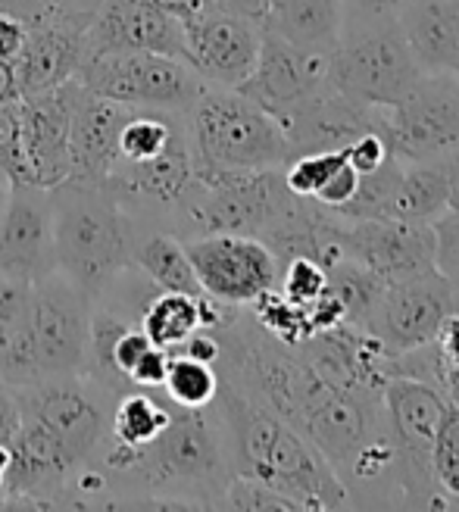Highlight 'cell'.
Wrapping results in <instances>:
<instances>
[{
  "instance_id": "cell-49",
  "label": "cell",
  "mask_w": 459,
  "mask_h": 512,
  "mask_svg": "<svg viewBox=\"0 0 459 512\" xmlns=\"http://www.w3.org/2000/svg\"><path fill=\"white\" fill-rule=\"evenodd\" d=\"M447 163V185H450V210H459V150L450 153Z\"/></svg>"
},
{
  "instance_id": "cell-47",
  "label": "cell",
  "mask_w": 459,
  "mask_h": 512,
  "mask_svg": "<svg viewBox=\"0 0 459 512\" xmlns=\"http://www.w3.org/2000/svg\"><path fill=\"white\" fill-rule=\"evenodd\" d=\"M213 7L225 10V13H235V16H244V19H253V22H266L269 0H213Z\"/></svg>"
},
{
  "instance_id": "cell-17",
  "label": "cell",
  "mask_w": 459,
  "mask_h": 512,
  "mask_svg": "<svg viewBox=\"0 0 459 512\" xmlns=\"http://www.w3.org/2000/svg\"><path fill=\"white\" fill-rule=\"evenodd\" d=\"M88 57L91 54H166L185 60L182 19L160 10L150 0H100L91 22L85 25Z\"/></svg>"
},
{
  "instance_id": "cell-5",
  "label": "cell",
  "mask_w": 459,
  "mask_h": 512,
  "mask_svg": "<svg viewBox=\"0 0 459 512\" xmlns=\"http://www.w3.org/2000/svg\"><path fill=\"white\" fill-rule=\"evenodd\" d=\"M185 132L194 169H282L291 160L282 125L235 88H203Z\"/></svg>"
},
{
  "instance_id": "cell-31",
  "label": "cell",
  "mask_w": 459,
  "mask_h": 512,
  "mask_svg": "<svg viewBox=\"0 0 459 512\" xmlns=\"http://www.w3.org/2000/svg\"><path fill=\"white\" fill-rule=\"evenodd\" d=\"M431 478L447 503V509L459 506V403L444 397L441 419L431 444Z\"/></svg>"
},
{
  "instance_id": "cell-40",
  "label": "cell",
  "mask_w": 459,
  "mask_h": 512,
  "mask_svg": "<svg viewBox=\"0 0 459 512\" xmlns=\"http://www.w3.org/2000/svg\"><path fill=\"white\" fill-rule=\"evenodd\" d=\"M406 0H341L344 29H360V25L391 22L403 10Z\"/></svg>"
},
{
  "instance_id": "cell-9",
  "label": "cell",
  "mask_w": 459,
  "mask_h": 512,
  "mask_svg": "<svg viewBox=\"0 0 459 512\" xmlns=\"http://www.w3.org/2000/svg\"><path fill=\"white\" fill-rule=\"evenodd\" d=\"M16 400L22 419L50 431L79 463L88 466L110 431L116 394L97 388L82 375H44L16 388Z\"/></svg>"
},
{
  "instance_id": "cell-52",
  "label": "cell",
  "mask_w": 459,
  "mask_h": 512,
  "mask_svg": "<svg viewBox=\"0 0 459 512\" xmlns=\"http://www.w3.org/2000/svg\"><path fill=\"white\" fill-rule=\"evenodd\" d=\"M10 191H13V178L0 169V219H4V210H7V203H10Z\"/></svg>"
},
{
  "instance_id": "cell-8",
  "label": "cell",
  "mask_w": 459,
  "mask_h": 512,
  "mask_svg": "<svg viewBox=\"0 0 459 512\" xmlns=\"http://www.w3.org/2000/svg\"><path fill=\"white\" fill-rule=\"evenodd\" d=\"M88 91L135 110L188 113L200 91V75L178 57L129 50V54H91L79 75Z\"/></svg>"
},
{
  "instance_id": "cell-37",
  "label": "cell",
  "mask_w": 459,
  "mask_h": 512,
  "mask_svg": "<svg viewBox=\"0 0 459 512\" xmlns=\"http://www.w3.org/2000/svg\"><path fill=\"white\" fill-rule=\"evenodd\" d=\"M0 169L13 182H29V163L22 150V97L0 94Z\"/></svg>"
},
{
  "instance_id": "cell-44",
  "label": "cell",
  "mask_w": 459,
  "mask_h": 512,
  "mask_svg": "<svg viewBox=\"0 0 459 512\" xmlns=\"http://www.w3.org/2000/svg\"><path fill=\"white\" fill-rule=\"evenodd\" d=\"M19 400H16V388L0 378V444H10V438L19 428Z\"/></svg>"
},
{
  "instance_id": "cell-27",
  "label": "cell",
  "mask_w": 459,
  "mask_h": 512,
  "mask_svg": "<svg viewBox=\"0 0 459 512\" xmlns=\"http://www.w3.org/2000/svg\"><path fill=\"white\" fill-rule=\"evenodd\" d=\"M450 210V185L444 160L400 163V175L391 194L388 219L438 222Z\"/></svg>"
},
{
  "instance_id": "cell-53",
  "label": "cell",
  "mask_w": 459,
  "mask_h": 512,
  "mask_svg": "<svg viewBox=\"0 0 459 512\" xmlns=\"http://www.w3.org/2000/svg\"><path fill=\"white\" fill-rule=\"evenodd\" d=\"M7 466H10V450L7 444H0V494H4V484H7Z\"/></svg>"
},
{
  "instance_id": "cell-43",
  "label": "cell",
  "mask_w": 459,
  "mask_h": 512,
  "mask_svg": "<svg viewBox=\"0 0 459 512\" xmlns=\"http://www.w3.org/2000/svg\"><path fill=\"white\" fill-rule=\"evenodd\" d=\"M25 35H29V25L19 16L0 10V72H10L13 60L19 57V50L25 44Z\"/></svg>"
},
{
  "instance_id": "cell-18",
  "label": "cell",
  "mask_w": 459,
  "mask_h": 512,
  "mask_svg": "<svg viewBox=\"0 0 459 512\" xmlns=\"http://www.w3.org/2000/svg\"><path fill=\"white\" fill-rule=\"evenodd\" d=\"M54 272V207L50 191L32 182H13L0 219V275L38 281Z\"/></svg>"
},
{
  "instance_id": "cell-29",
  "label": "cell",
  "mask_w": 459,
  "mask_h": 512,
  "mask_svg": "<svg viewBox=\"0 0 459 512\" xmlns=\"http://www.w3.org/2000/svg\"><path fill=\"white\" fill-rule=\"evenodd\" d=\"M138 328L163 350H175L188 335L200 328V297L175 294V291H157L144 306Z\"/></svg>"
},
{
  "instance_id": "cell-41",
  "label": "cell",
  "mask_w": 459,
  "mask_h": 512,
  "mask_svg": "<svg viewBox=\"0 0 459 512\" xmlns=\"http://www.w3.org/2000/svg\"><path fill=\"white\" fill-rule=\"evenodd\" d=\"M166 369H169V350L153 344L141 360L129 369V384L141 391H163L166 381Z\"/></svg>"
},
{
  "instance_id": "cell-36",
  "label": "cell",
  "mask_w": 459,
  "mask_h": 512,
  "mask_svg": "<svg viewBox=\"0 0 459 512\" xmlns=\"http://www.w3.org/2000/svg\"><path fill=\"white\" fill-rule=\"evenodd\" d=\"M219 509H241V512H297L300 506L285 497L282 491H275L272 484L257 481V478H247V475H232L222 491Z\"/></svg>"
},
{
  "instance_id": "cell-14",
  "label": "cell",
  "mask_w": 459,
  "mask_h": 512,
  "mask_svg": "<svg viewBox=\"0 0 459 512\" xmlns=\"http://www.w3.org/2000/svg\"><path fill=\"white\" fill-rule=\"evenodd\" d=\"M328 85V57L306 54L282 35L263 25L260 57L247 79L235 88L250 97L260 110H266L278 125H285L300 107Z\"/></svg>"
},
{
  "instance_id": "cell-55",
  "label": "cell",
  "mask_w": 459,
  "mask_h": 512,
  "mask_svg": "<svg viewBox=\"0 0 459 512\" xmlns=\"http://www.w3.org/2000/svg\"><path fill=\"white\" fill-rule=\"evenodd\" d=\"M456 75H459V66H456Z\"/></svg>"
},
{
  "instance_id": "cell-28",
  "label": "cell",
  "mask_w": 459,
  "mask_h": 512,
  "mask_svg": "<svg viewBox=\"0 0 459 512\" xmlns=\"http://www.w3.org/2000/svg\"><path fill=\"white\" fill-rule=\"evenodd\" d=\"M169 416H172V400L163 391L132 388V391L119 394L113 403L110 434L119 444L141 447L157 438V434L169 425Z\"/></svg>"
},
{
  "instance_id": "cell-2",
  "label": "cell",
  "mask_w": 459,
  "mask_h": 512,
  "mask_svg": "<svg viewBox=\"0 0 459 512\" xmlns=\"http://www.w3.org/2000/svg\"><path fill=\"white\" fill-rule=\"evenodd\" d=\"M213 406L225 428L232 475L266 481L300 509H350L344 481L297 428L225 381Z\"/></svg>"
},
{
  "instance_id": "cell-38",
  "label": "cell",
  "mask_w": 459,
  "mask_h": 512,
  "mask_svg": "<svg viewBox=\"0 0 459 512\" xmlns=\"http://www.w3.org/2000/svg\"><path fill=\"white\" fill-rule=\"evenodd\" d=\"M278 291L291 303L310 310L325 294V269L313 260H306V256H294V260L282 263V269H278Z\"/></svg>"
},
{
  "instance_id": "cell-20",
  "label": "cell",
  "mask_w": 459,
  "mask_h": 512,
  "mask_svg": "<svg viewBox=\"0 0 459 512\" xmlns=\"http://www.w3.org/2000/svg\"><path fill=\"white\" fill-rule=\"evenodd\" d=\"M135 107L116 104L82 82H75L72 94V122H69V153L72 175L82 182H107V175L119 157V132Z\"/></svg>"
},
{
  "instance_id": "cell-4",
  "label": "cell",
  "mask_w": 459,
  "mask_h": 512,
  "mask_svg": "<svg viewBox=\"0 0 459 512\" xmlns=\"http://www.w3.org/2000/svg\"><path fill=\"white\" fill-rule=\"evenodd\" d=\"M294 200L282 169H194L166 219L178 241L207 235L260 238Z\"/></svg>"
},
{
  "instance_id": "cell-3",
  "label": "cell",
  "mask_w": 459,
  "mask_h": 512,
  "mask_svg": "<svg viewBox=\"0 0 459 512\" xmlns=\"http://www.w3.org/2000/svg\"><path fill=\"white\" fill-rule=\"evenodd\" d=\"M54 207V269L97 297L132 263L138 222L107 182L66 178L50 188Z\"/></svg>"
},
{
  "instance_id": "cell-25",
  "label": "cell",
  "mask_w": 459,
  "mask_h": 512,
  "mask_svg": "<svg viewBox=\"0 0 459 512\" xmlns=\"http://www.w3.org/2000/svg\"><path fill=\"white\" fill-rule=\"evenodd\" d=\"M263 25L306 54L331 57L344 32L341 0H269Z\"/></svg>"
},
{
  "instance_id": "cell-12",
  "label": "cell",
  "mask_w": 459,
  "mask_h": 512,
  "mask_svg": "<svg viewBox=\"0 0 459 512\" xmlns=\"http://www.w3.org/2000/svg\"><path fill=\"white\" fill-rule=\"evenodd\" d=\"M188 260L203 294L228 306H250L266 291L278 288L275 253L250 235H207L185 241Z\"/></svg>"
},
{
  "instance_id": "cell-50",
  "label": "cell",
  "mask_w": 459,
  "mask_h": 512,
  "mask_svg": "<svg viewBox=\"0 0 459 512\" xmlns=\"http://www.w3.org/2000/svg\"><path fill=\"white\" fill-rule=\"evenodd\" d=\"M438 269H441V272H444V278L450 281L453 297H456V310H459V253H456V256H450V260H447V263H441Z\"/></svg>"
},
{
  "instance_id": "cell-19",
  "label": "cell",
  "mask_w": 459,
  "mask_h": 512,
  "mask_svg": "<svg viewBox=\"0 0 459 512\" xmlns=\"http://www.w3.org/2000/svg\"><path fill=\"white\" fill-rule=\"evenodd\" d=\"M75 82L22 97V150L29 163V182L38 188H57L72 175L69 122Z\"/></svg>"
},
{
  "instance_id": "cell-45",
  "label": "cell",
  "mask_w": 459,
  "mask_h": 512,
  "mask_svg": "<svg viewBox=\"0 0 459 512\" xmlns=\"http://www.w3.org/2000/svg\"><path fill=\"white\" fill-rule=\"evenodd\" d=\"M435 232H438V266H441L459 253V210H447L435 222Z\"/></svg>"
},
{
  "instance_id": "cell-51",
  "label": "cell",
  "mask_w": 459,
  "mask_h": 512,
  "mask_svg": "<svg viewBox=\"0 0 459 512\" xmlns=\"http://www.w3.org/2000/svg\"><path fill=\"white\" fill-rule=\"evenodd\" d=\"M441 391H444L450 400H456V403H459V369H447V372H444Z\"/></svg>"
},
{
  "instance_id": "cell-54",
  "label": "cell",
  "mask_w": 459,
  "mask_h": 512,
  "mask_svg": "<svg viewBox=\"0 0 459 512\" xmlns=\"http://www.w3.org/2000/svg\"><path fill=\"white\" fill-rule=\"evenodd\" d=\"M453 7H456V19H459V0H453Z\"/></svg>"
},
{
  "instance_id": "cell-11",
  "label": "cell",
  "mask_w": 459,
  "mask_h": 512,
  "mask_svg": "<svg viewBox=\"0 0 459 512\" xmlns=\"http://www.w3.org/2000/svg\"><path fill=\"white\" fill-rule=\"evenodd\" d=\"M94 297L57 269L32 281V344L44 375H82Z\"/></svg>"
},
{
  "instance_id": "cell-23",
  "label": "cell",
  "mask_w": 459,
  "mask_h": 512,
  "mask_svg": "<svg viewBox=\"0 0 459 512\" xmlns=\"http://www.w3.org/2000/svg\"><path fill=\"white\" fill-rule=\"evenodd\" d=\"M397 25L422 72H456L459 66V19L453 0H406Z\"/></svg>"
},
{
  "instance_id": "cell-30",
  "label": "cell",
  "mask_w": 459,
  "mask_h": 512,
  "mask_svg": "<svg viewBox=\"0 0 459 512\" xmlns=\"http://www.w3.org/2000/svg\"><path fill=\"white\" fill-rule=\"evenodd\" d=\"M385 281L375 278L366 266H360L350 256H344L341 263H335L325 272V291L341 303L344 310V322L356 325V328H366L375 306L385 294Z\"/></svg>"
},
{
  "instance_id": "cell-22",
  "label": "cell",
  "mask_w": 459,
  "mask_h": 512,
  "mask_svg": "<svg viewBox=\"0 0 459 512\" xmlns=\"http://www.w3.org/2000/svg\"><path fill=\"white\" fill-rule=\"evenodd\" d=\"M85 60V29H72V25H29L19 57L7 72L10 91L16 97H32L63 82H72Z\"/></svg>"
},
{
  "instance_id": "cell-6",
  "label": "cell",
  "mask_w": 459,
  "mask_h": 512,
  "mask_svg": "<svg viewBox=\"0 0 459 512\" xmlns=\"http://www.w3.org/2000/svg\"><path fill=\"white\" fill-rule=\"evenodd\" d=\"M444 397L447 394L435 384L406 375H391L381 388L400 509H447L431 478V444H435Z\"/></svg>"
},
{
  "instance_id": "cell-42",
  "label": "cell",
  "mask_w": 459,
  "mask_h": 512,
  "mask_svg": "<svg viewBox=\"0 0 459 512\" xmlns=\"http://www.w3.org/2000/svg\"><path fill=\"white\" fill-rule=\"evenodd\" d=\"M356 182H360V172H356L350 163H344V166L319 188V194H316L313 200L319 203V207H325V210H338V207H344V203L353 197Z\"/></svg>"
},
{
  "instance_id": "cell-35",
  "label": "cell",
  "mask_w": 459,
  "mask_h": 512,
  "mask_svg": "<svg viewBox=\"0 0 459 512\" xmlns=\"http://www.w3.org/2000/svg\"><path fill=\"white\" fill-rule=\"evenodd\" d=\"M347 163L344 150H313V153H297L282 166L285 185L291 188V194L313 200L319 194V188L335 175L341 166Z\"/></svg>"
},
{
  "instance_id": "cell-21",
  "label": "cell",
  "mask_w": 459,
  "mask_h": 512,
  "mask_svg": "<svg viewBox=\"0 0 459 512\" xmlns=\"http://www.w3.org/2000/svg\"><path fill=\"white\" fill-rule=\"evenodd\" d=\"M369 128H385V110L356 104L328 82L310 104L300 107L282 125V132L288 138L291 157H297V153L313 150H344Z\"/></svg>"
},
{
  "instance_id": "cell-46",
  "label": "cell",
  "mask_w": 459,
  "mask_h": 512,
  "mask_svg": "<svg viewBox=\"0 0 459 512\" xmlns=\"http://www.w3.org/2000/svg\"><path fill=\"white\" fill-rule=\"evenodd\" d=\"M435 347L441 353V360L447 363V369H459V310L444 319L435 338Z\"/></svg>"
},
{
  "instance_id": "cell-16",
  "label": "cell",
  "mask_w": 459,
  "mask_h": 512,
  "mask_svg": "<svg viewBox=\"0 0 459 512\" xmlns=\"http://www.w3.org/2000/svg\"><path fill=\"white\" fill-rule=\"evenodd\" d=\"M185 63L210 88H238L257 66L263 22L225 10H207L182 22Z\"/></svg>"
},
{
  "instance_id": "cell-13",
  "label": "cell",
  "mask_w": 459,
  "mask_h": 512,
  "mask_svg": "<svg viewBox=\"0 0 459 512\" xmlns=\"http://www.w3.org/2000/svg\"><path fill=\"white\" fill-rule=\"evenodd\" d=\"M450 313H456V297L450 281L438 269L388 285L366 331L391 356H397L435 341Z\"/></svg>"
},
{
  "instance_id": "cell-7",
  "label": "cell",
  "mask_w": 459,
  "mask_h": 512,
  "mask_svg": "<svg viewBox=\"0 0 459 512\" xmlns=\"http://www.w3.org/2000/svg\"><path fill=\"white\" fill-rule=\"evenodd\" d=\"M419 75L422 69L406 47L397 19L344 29L335 54L328 57L331 88L375 110L400 104Z\"/></svg>"
},
{
  "instance_id": "cell-15",
  "label": "cell",
  "mask_w": 459,
  "mask_h": 512,
  "mask_svg": "<svg viewBox=\"0 0 459 512\" xmlns=\"http://www.w3.org/2000/svg\"><path fill=\"white\" fill-rule=\"evenodd\" d=\"M344 250L350 260L366 266L385 285L438 272L435 222L403 219H347Z\"/></svg>"
},
{
  "instance_id": "cell-33",
  "label": "cell",
  "mask_w": 459,
  "mask_h": 512,
  "mask_svg": "<svg viewBox=\"0 0 459 512\" xmlns=\"http://www.w3.org/2000/svg\"><path fill=\"white\" fill-rule=\"evenodd\" d=\"M247 310H250L253 322H257L266 331V335H272L275 341H282V344L297 347L300 341H306V338L313 335L310 310H303V306L291 303L278 288H272L263 297H257L247 306Z\"/></svg>"
},
{
  "instance_id": "cell-34",
  "label": "cell",
  "mask_w": 459,
  "mask_h": 512,
  "mask_svg": "<svg viewBox=\"0 0 459 512\" xmlns=\"http://www.w3.org/2000/svg\"><path fill=\"white\" fill-rule=\"evenodd\" d=\"M397 175H400V160H394V157L388 163H381L375 172L360 175L353 197L344 203V207H338L335 213L344 216V219H350V222H360V219H388Z\"/></svg>"
},
{
  "instance_id": "cell-32",
  "label": "cell",
  "mask_w": 459,
  "mask_h": 512,
  "mask_svg": "<svg viewBox=\"0 0 459 512\" xmlns=\"http://www.w3.org/2000/svg\"><path fill=\"white\" fill-rule=\"evenodd\" d=\"M219 391V372L210 363L191 360L185 353H169V369L163 381V394L178 406H210Z\"/></svg>"
},
{
  "instance_id": "cell-10",
  "label": "cell",
  "mask_w": 459,
  "mask_h": 512,
  "mask_svg": "<svg viewBox=\"0 0 459 512\" xmlns=\"http://www.w3.org/2000/svg\"><path fill=\"white\" fill-rule=\"evenodd\" d=\"M385 138L394 160H447L459 150V75L422 72L400 104L385 110Z\"/></svg>"
},
{
  "instance_id": "cell-1",
  "label": "cell",
  "mask_w": 459,
  "mask_h": 512,
  "mask_svg": "<svg viewBox=\"0 0 459 512\" xmlns=\"http://www.w3.org/2000/svg\"><path fill=\"white\" fill-rule=\"evenodd\" d=\"M104 466L119 481L138 484L141 506L169 509H219L232 478L225 428L213 403L197 409L172 403L169 425L157 438L141 447L110 441Z\"/></svg>"
},
{
  "instance_id": "cell-48",
  "label": "cell",
  "mask_w": 459,
  "mask_h": 512,
  "mask_svg": "<svg viewBox=\"0 0 459 512\" xmlns=\"http://www.w3.org/2000/svg\"><path fill=\"white\" fill-rule=\"evenodd\" d=\"M150 4H157L160 10L172 13L175 19H194L200 13H207V10H216L213 7V0H150Z\"/></svg>"
},
{
  "instance_id": "cell-39",
  "label": "cell",
  "mask_w": 459,
  "mask_h": 512,
  "mask_svg": "<svg viewBox=\"0 0 459 512\" xmlns=\"http://www.w3.org/2000/svg\"><path fill=\"white\" fill-rule=\"evenodd\" d=\"M344 157L360 175L375 172L381 163H388L394 153H391V144L385 138V128H369V132H363L360 138H353L344 147Z\"/></svg>"
},
{
  "instance_id": "cell-24",
  "label": "cell",
  "mask_w": 459,
  "mask_h": 512,
  "mask_svg": "<svg viewBox=\"0 0 459 512\" xmlns=\"http://www.w3.org/2000/svg\"><path fill=\"white\" fill-rule=\"evenodd\" d=\"M0 378L13 388L41 378L32 344V281L0 275Z\"/></svg>"
},
{
  "instance_id": "cell-26",
  "label": "cell",
  "mask_w": 459,
  "mask_h": 512,
  "mask_svg": "<svg viewBox=\"0 0 459 512\" xmlns=\"http://www.w3.org/2000/svg\"><path fill=\"white\" fill-rule=\"evenodd\" d=\"M132 263L157 285L160 291L191 294L200 297L203 288L197 272L188 260L185 241H178L172 232L157 225H138L135 244H132Z\"/></svg>"
}]
</instances>
